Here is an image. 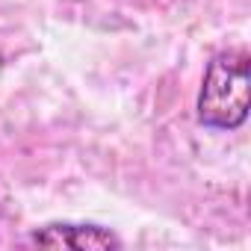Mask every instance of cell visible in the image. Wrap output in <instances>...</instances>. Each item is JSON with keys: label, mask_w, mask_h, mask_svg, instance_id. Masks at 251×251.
Listing matches in <instances>:
<instances>
[{"label": "cell", "mask_w": 251, "mask_h": 251, "mask_svg": "<svg viewBox=\"0 0 251 251\" xmlns=\"http://www.w3.org/2000/svg\"><path fill=\"white\" fill-rule=\"evenodd\" d=\"M248 53L219 50L204 71L198 92V121L213 130H236L248 118Z\"/></svg>", "instance_id": "obj_1"}, {"label": "cell", "mask_w": 251, "mask_h": 251, "mask_svg": "<svg viewBox=\"0 0 251 251\" xmlns=\"http://www.w3.org/2000/svg\"><path fill=\"white\" fill-rule=\"evenodd\" d=\"M27 245L39 248H71V251H98V248H121V239L100 225H74V222H50L36 227L27 236Z\"/></svg>", "instance_id": "obj_2"}]
</instances>
